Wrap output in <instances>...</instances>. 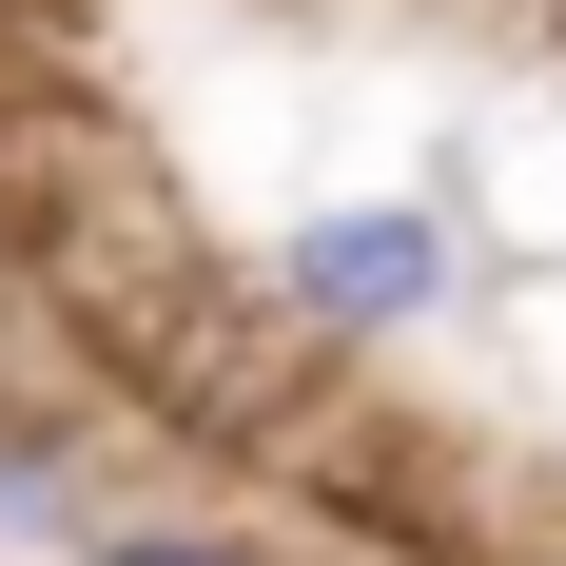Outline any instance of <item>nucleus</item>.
Returning a JSON list of instances; mask_svg holds the SVG:
<instances>
[{"label": "nucleus", "instance_id": "nucleus-1", "mask_svg": "<svg viewBox=\"0 0 566 566\" xmlns=\"http://www.w3.org/2000/svg\"><path fill=\"white\" fill-rule=\"evenodd\" d=\"M469 293V216L450 196H313V216L254 254V313L293 352H410Z\"/></svg>", "mask_w": 566, "mask_h": 566}, {"label": "nucleus", "instance_id": "nucleus-2", "mask_svg": "<svg viewBox=\"0 0 566 566\" xmlns=\"http://www.w3.org/2000/svg\"><path fill=\"white\" fill-rule=\"evenodd\" d=\"M78 527V450H0V547H59Z\"/></svg>", "mask_w": 566, "mask_h": 566}, {"label": "nucleus", "instance_id": "nucleus-3", "mask_svg": "<svg viewBox=\"0 0 566 566\" xmlns=\"http://www.w3.org/2000/svg\"><path fill=\"white\" fill-rule=\"evenodd\" d=\"M78 566H274V547H234V527H78Z\"/></svg>", "mask_w": 566, "mask_h": 566}]
</instances>
